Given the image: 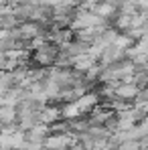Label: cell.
<instances>
[{
	"mask_svg": "<svg viewBox=\"0 0 148 150\" xmlns=\"http://www.w3.org/2000/svg\"><path fill=\"white\" fill-rule=\"evenodd\" d=\"M136 93H138V89H136L134 83H118V85H116V98H118V100L134 103Z\"/></svg>",
	"mask_w": 148,
	"mask_h": 150,
	"instance_id": "277c9868",
	"label": "cell"
},
{
	"mask_svg": "<svg viewBox=\"0 0 148 150\" xmlns=\"http://www.w3.org/2000/svg\"><path fill=\"white\" fill-rule=\"evenodd\" d=\"M96 65V61L89 57V55H81V57H75L73 61V67L71 69H75V71H81V73H85L89 67H93Z\"/></svg>",
	"mask_w": 148,
	"mask_h": 150,
	"instance_id": "5b68a950",
	"label": "cell"
},
{
	"mask_svg": "<svg viewBox=\"0 0 148 150\" xmlns=\"http://www.w3.org/2000/svg\"><path fill=\"white\" fill-rule=\"evenodd\" d=\"M134 103H146V105H148V87H144V89H138Z\"/></svg>",
	"mask_w": 148,
	"mask_h": 150,
	"instance_id": "ba28073f",
	"label": "cell"
},
{
	"mask_svg": "<svg viewBox=\"0 0 148 150\" xmlns=\"http://www.w3.org/2000/svg\"><path fill=\"white\" fill-rule=\"evenodd\" d=\"M57 53H59V47H57V45H53L51 41H43L41 45H37L35 49L30 51V65H33V67L51 69V67L55 65Z\"/></svg>",
	"mask_w": 148,
	"mask_h": 150,
	"instance_id": "6da1fadb",
	"label": "cell"
},
{
	"mask_svg": "<svg viewBox=\"0 0 148 150\" xmlns=\"http://www.w3.org/2000/svg\"><path fill=\"white\" fill-rule=\"evenodd\" d=\"M4 4H8V2L6 0H0V6H4Z\"/></svg>",
	"mask_w": 148,
	"mask_h": 150,
	"instance_id": "9c48e42d",
	"label": "cell"
},
{
	"mask_svg": "<svg viewBox=\"0 0 148 150\" xmlns=\"http://www.w3.org/2000/svg\"><path fill=\"white\" fill-rule=\"evenodd\" d=\"M132 83L136 85V89L148 87V71H136V73H132Z\"/></svg>",
	"mask_w": 148,
	"mask_h": 150,
	"instance_id": "52a82bcc",
	"label": "cell"
},
{
	"mask_svg": "<svg viewBox=\"0 0 148 150\" xmlns=\"http://www.w3.org/2000/svg\"><path fill=\"white\" fill-rule=\"evenodd\" d=\"M49 136H51V130H49V126H45V124H37V126H33L30 130L23 132L25 142L39 144V146H43V144H45V140H47Z\"/></svg>",
	"mask_w": 148,
	"mask_h": 150,
	"instance_id": "7a4b0ae2",
	"label": "cell"
},
{
	"mask_svg": "<svg viewBox=\"0 0 148 150\" xmlns=\"http://www.w3.org/2000/svg\"><path fill=\"white\" fill-rule=\"evenodd\" d=\"M16 26H21V23H18V18H16L12 12L0 16V30H12V28H16Z\"/></svg>",
	"mask_w": 148,
	"mask_h": 150,
	"instance_id": "8992f818",
	"label": "cell"
},
{
	"mask_svg": "<svg viewBox=\"0 0 148 150\" xmlns=\"http://www.w3.org/2000/svg\"><path fill=\"white\" fill-rule=\"evenodd\" d=\"M91 45H87V43H81V41H77V39H71L69 43H65L61 51L67 55V57H81V55H87V51H89Z\"/></svg>",
	"mask_w": 148,
	"mask_h": 150,
	"instance_id": "3957f363",
	"label": "cell"
}]
</instances>
